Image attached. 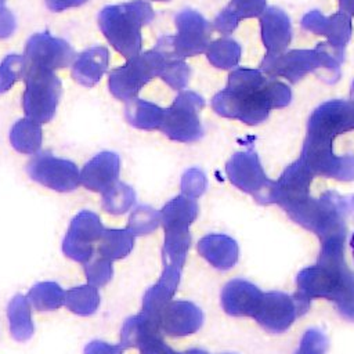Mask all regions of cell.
<instances>
[{
  "label": "cell",
  "mask_w": 354,
  "mask_h": 354,
  "mask_svg": "<svg viewBox=\"0 0 354 354\" xmlns=\"http://www.w3.org/2000/svg\"><path fill=\"white\" fill-rule=\"evenodd\" d=\"M155 11L147 0L105 6L98 14V26L109 44L126 59L141 53L142 26L151 24Z\"/></svg>",
  "instance_id": "cell-1"
},
{
  "label": "cell",
  "mask_w": 354,
  "mask_h": 354,
  "mask_svg": "<svg viewBox=\"0 0 354 354\" xmlns=\"http://www.w3.org/2000/svg\"><path fill=\"white\" fill-rule=\"evenodd\" d=\"M163 55L153 47L129 58L127 62L115 68L108 77L111 94L120 101H131L153 77H159L162 71Z\"/></svg>",
  "instance_id": "cell-2"
},
{
  "label": "cell",
  "mask_w": 354,
  "mask_h": 354,
  "mask_svg": "<svg viewBox=\"0 0 354 354\" xmlns=\"http://www.w3.org/2000/svg\"><path fill=\"white\" fill-rule=\"evenodd\" d=\"M25 91L22 106L25 116L43 124L48 123L57 111L62 84L55 72L40 68L25 69Z\"/></svg>",
  "instance_id": "cell-3"
},
{
  "label": "cell",
  "mask_w": 354,
  "mask_h": 354,
  "mask_svg": "<svg viewBox=\"0 0 354 354\" xmlns=\"http://www.w3.org/2000/svg\"><path fill=\"white\" fill-rule=\"evenodd\" d=\"M202 106L201 97L192 91L180 93L170 106L165 108L160 131L167 138L180 142H191L202 136L198 111Z\"/></svg>",
  "instance_id": "cell-4"
},
{
  "label": "cell",
  "mask_w": 354,
  "mask_h": 354,
  "mask_svg": "<svg viewBox=\"0 0 354 354\" xmlns=\"http://www.w3.org/2000/svg\"><path fill=\"white\" fill-rule=\"evenodd\" d=\"M29 177L58 192H69L80 185V171L75 162L48 152L36 153L26 165Z\"/></svg>",
  "instance_id": "cell-5"
},
{
  "label": "cell",
  "mask_w": 354,
  "mask_h": 354,
  "mask_svg": "<svg viewBox=\"0 0 354 354\" xmlns=\"http://www.w3.org/2000/svg\"><path fill=\"white\" fill-rule=\"evenodd\" d=\"M75 59L76 54L71 44L47 32L32 35L28 39L24 51L25 69L40 68L55 72L73 65Z\"/></svg>",
  "instance_id": "cell-6"
},
{
  "label": "cell",
  "mask_w": 354,
  "mask_h": 354,
  "mask_svg": "<svg viewBox=\"0 0 354 354\" xmlns=\"http://www.w3.org/2000/svg\"><path fill=\"white\" fill-rule=\"evenodd\" d=\"M104 225L97 213L90 210L79 212L71 221L69 230L62 241V252L66 257L87 263L94 254V243L100 241Z\"/></svg>",
  "instance_id": "cell-7"
},
{
  "label": "cell",
  "mask_w": 354,
  "mask_h": 354,
  "mask_svg": "<svg viewBox=\"0 0 354 354\" xmlns=\"http://www.w3.org/2000/svg\"><path fill=\"white\" fill-rule=\"evenodd\" d=\"M177 33L170 36V46L180 58L191 57L202 51L205 24L199 14L192 10H183L174 18Z\"/></svg>",
  "instance_id": "cell-8"
},
{
  "label": "cell",
  "mask_w": 354,
  "mask_h": 354,
  "mask_svg": "<svg viewBox=\"0 0 354 354\" xmlns=\"http://www.w3.org/2000/svg\"><path fill=\"white\" fill-rule=\"evenodd\" d=\"M119 171V155L112 151H102L86 162L80 171V184L88 191L105 192L118 181Z\"/></svg>",
  "instance_id": "cell-9"
},
{
  "label": "cell",
  "mask_w": 354,
  "mask_h": 354,
  "mask_svg": "<svg viewBox=\"0 0 354 354\" xmlns=\"http://www.w3.org/2000/svg\"><path fill=\"white\" fill-rule=\"evenodd\" d=\"M180 266L163 263V271L159 281L152 285L142 297V313H147L159 319L160 313L171 301L181 278Z\"/></svg>",
  "instance_id": "cell-10"
},
{
  "label": "cell",
  "mask_w": 354,
  "mask_h": 354,
  "mask_svg": "<svg viewBox=\"0 0 354 354\" xmlns=\"http://www.w3.org/2000/svg\"><path fill=\"white\" fill-rule=\"evenodd\" d=\"M160 329L169 336H184L201 325V313L189 301L171 300L159 315Z\"/></svg>",
  "instance_id": "cell-11"
},
{
  "label": "cell",
  "mask_w": 354,
  "mask_h": 354,
  "mask_svg": "<svg viewBox=\"0 0 354 354\" xmlns=\"http://www.w3.org/2000/svg\"><path fill=\"white\" fill-rule=\"evenodd\" d=\"M109 51L104 46H94L80 53L72 65V77L84 87L95 86L106 72Z\"/></svg>",
  "instance_id": "cell-12"
},
{
  "label": "cell",
  "mask_w": 354,
  "mask_h": 354,
  "mask_svg": "<svg viewBox=\"0 0 354 354\" xmlns=\"http://www.w3.org/2000/svg\"><path fill=\"white\" fill-rule=\"evenodd\" d=\"M155 47L162 53L163 62L159 77L170 86L173 90H181L187 86L189 77V68L183 62V58L177 57L170 46V36H162L158 39Z\"/></svg>",
  "instance_id": "cell-13"
},
{
  "label": "cell",
  "mask_w": 354,
  "mask_h": 354,
  "mask_svg": "<svg viewBox=\"0 0 354 354\" xmlns=\"http://www.w3.org/2000/svg\"><path fill=\"white\" fill-rule=\"evenodd\" d=\"M156 335H163L159 319L141 311L124 321L120 330V346L124 350L133 347L138 348L144 340Z\"/></svg>",
  "instance_id": "cell-14"
},
{
  "label": "cell",
  "mask_w": 354,
  "mask_h": 354,
  "mask_svg": "<svg viewBox=\"0 0 354 354\" xmlns=\"http://www.w3.org/2000/svg\"><path fill=\"white\" fill-rule=\"evenodd\" d=\"M126 120L136 129L140 130H160L165 108L145 101L142 98H133L127 102L124 109Z\"/></svg>",
  "instance_id": "cell-15"
},
{
  "label": "cell",
  "mask_w": 354,
  "mask_h": 354,
  "mask_svg": "<svg viewBox=\"0 0 354 354\" xmlns=\"http://www.w3.org/2000/svg\"><path fill=\"white\" fill-rule=\"evenodd\" d=\"M7 317L10 321L11 336L17 342H26L32 337L35 326L30 315V306L26 296L17 295L7 306Z\"/></svg>",
  "instance_id": "cell-16"
},
{
  "label": "cell",
  "mask_w": 354,
  "mask_h": 354,
  "mask_svg": "<svg viewBox=\"0 0 354 354\" xmlns=\"http://www.w3.org/2000/svg\"><path fill=\"white\" fill-rule=\"evenodd\" d=\"M41 124L26 116L17 120L10 130V142L12 148L25 155L37 153L41 145Z\"/></svg>",
  "instance_id": "cell-17"
},
{
  "label": "cell",
  "mask_w": 354,
  "mask_h": 354,
  "mask_svg": "<svg viewBox=\"0 0 354 354\" xmlns=\"http://www.w3.org/2000/svg\"><path fill=\"white\" fill-rule=\"evenodd\" d=\"M136 235L129 228H105L98 241V254L111 261L126 257L134 246Z\"/></svg>",
  "instance_id": "cell-18"
},
{
  "label": "cell",
  "mask_w": 354,
  "mask_h": 354,
  "mask_svg": "<svg viewBox=\"0 0 354 354\" xmlns=\"http://www.w3.org/2000/svg\"><path fill=\"white\" fill-rule=\"evenodd\" d=\"M196 213V205L185 198L176 196L169 201L160 210V224L163 230L188 228Z\"/></svg>",
  "instance_id": "cell-19"
},
{
  "label": "cell",
  "mask_w": 354,
  "mask_h": 354,
  "mask_svg": "<svg viewBox=\"0 0 354 354\" xmlns=\"http://www.w3.org/2000/svg\"><path fill=\"white\" fill-rule=\"evenodd\" d=\"M28 300L39 311L57 310L65 304V290L51 281H44L33 285L28 293Z\"/></svg>",
  "instance_id": "cell-20"
},
{
  "label": "cell",
  "mask_w": 354,
  "mask_h": 354,
  "mask_svg": "<svg viewBox=\"0 0 354 354\" xmlns=\"http://www.w3.org/2000/svg\"><path fill=\"white\" fill-rule=\"evenodd\" d=\"M65 306L77 315H91L100 306L98 288L90 283L75 286L65 292Z\"/></svg>",
  "instance_id": "cell-21"
},
{
  "label": "cell",
  "mask_w": 354,
  "mask_h": 354,
  "mask_svg": "<svg viewBox=\"0 0 354 354\" xmlns=\"http://www.w3.org/2000/svg\"><path fill=\"white\" fill-rule=\"evenodd\" d=\"M163 231H165V242L162 248L163 263H171L183 267L188 248H189L188 228H170Z\"/></svg>",
  "instance_id": "cell-22"
},
{
  "label": "cell",
  "mask_w": 354,
  "mask_h": 354,
  "mask_svg": "<svg viewBox=\"0 0 354 354\" xmlns=\"http://www.w3.org/2000/svg\"><path fill=\"white\" fill-rule=\"evenodd\" d=\"M136 203L134 189L122 183L116 181L105 192H102V207L111 214H123Z\"/></svg>",
  "instance_id": "cell-23"
},
{
  "label": "cell",
  "mask_w": 354,
  "mask_h": 354,
  "mask_svg": "<svg viewBox=\"0 0 354 354\" xmlns=\"http://www.w3.org/2000/svg\"><path fill=\"white\" fill-rule=\"evenodd\" d=\"M160 225V212L147 206H137L129 217V230L134 235H147L153 232Z\"/></svg>",
  "instance_id": "cell-24"
},
{
  "label": "cell",
  "mask_w": 354,
  "mask_h": 354,
  "mask_svg": "<svg viewBox=\"0 0 354 354\" xmlns=\"http://www.w3.org/2000/svg\"><path fill=\"white\" fill-rule=\"evenodd\" d=\"M25 76V61L22 55L10 54L0 62V94L8 91Z\"/></svg>",
  "instance_id": "cell-25"
},
{
  "label": "cell",
  "mask_w": 354,
  "mask_h": 354,
  "mask_svg": "<svg viewBox=\"0 0 354 354\" xmlns=\"http://www.w3.org/2000/svg\"><path fill=\"white\" fill-rule=\"evenodd\" d=\"M84 272L90 285L97 288L104 286L112 279V275H113L112 261L98 254L94 259L91 257L87 263H84Z\"/></svg>",
  "instance_id": "cell-26"
},
{
  "label": "cell",
  "mask_w": 354,
  "mask_h": 354,
  "mask_svg": "<svg viewBox=\"0 0 354 354\" xmlns=\"http://www.w3.org/2000/svg\"><path fill=\"white\" fill-rule=\"evenodd\" d=\"M138 350H140V354H196L195 351H188V353L174 351L170 346H167L163 342L162 335H156L144 340L138 346Z\"/></svg>",
  "instance_id": "cell-27"
},
{
  "label": "cell",
  "mask_w": 354,
  "mask_h": 354,
  "mask_svg": "<svg viewBox=\"0 0 354 354\" xmlns=\"http://www.w3.org/2000/svg\"><path fill=\"white\" fill-rule=\"evenodd\" d=\"M123 350L120 344H108L101 340H94L84 347L83 354H123Z\"/></svg>",
  "instance_id": "cell-28"
},
{
  "label": "cell",
  "mask_w": 354,
  "mask_h": 354,
  "mask_svg": "<svg viewBox=\"0 0 354 354\" xmlns=\"http://www.w3.org/2000/svg\"><path fill=\"white\" fill-rule=\"evenodd\" d=\"M17 28V21L14 14L6 7L0 8V39H6L14 33Z\"/></svg>",
  "instance_id": "cell-29"
},
{
  "label": "cell",
  "mask_w": 354,
  "mask_h": 354,
  "mask_svg": "<svg viewBox=\"0 0 354 354\" xmlns=\"http://www.w3.org/2000/svg\"><path fill=\"white\" fill-rule=\"evenodd\" d=\"M44 1H46V6L48 10L59 12V11H65L72 7L83 6L88 0H44Z\"/></svg>",
  "instance_id": "cell-30"
},
{
  "label": "cell",
  "mask_w": 354,
  "mask_h": 354,
  "mask_svg": "<svg viewBox=\"0 0 354 354\" xmlns=\"http://www.w3.org/2000/svg\"><path fill=\"white\" fill-rule=\"evenodd\" d=\"M348 248H350V253H351V257L354 260V231L351 232L350 235V239H348Z\"/></svg>",
  "instance_id": "cell-31"
},
{
  "label": "cell",
  "mask_w": 354,
  "mask_h": 354,
  "mask_svg": "<svg viewBox=\"0 0 354 354\" xmlns=\"http://www.w3.org/2000/svg\"><path fill=\"white\" fill-rule=\"evenodd\" d=\"M4 3H6V0H0V8L4 7Z\"/></svg>",
  "instance_id": "cell-32"
},
{
  "label": "cell",
  "mask_w": 354,
  "mask_h": 354,
  "mask_svg": "<svg viewBox=\"0 0 354 354\" xmlns=\"http://www.w3.org/2000/svg\"><path fill=\"white\" fill-rule=\"evenodd\" d=\"M153 1H170V0H153Z\"/></svg>",
  "instance_id": "cell-33"
}]
</instances>
